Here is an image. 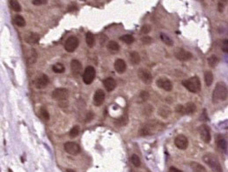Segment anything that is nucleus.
Here are the masks:
<instances>
[{"label": "nucleus", "mask_w": 228, "mask_h": 172, "mask_svg": "<svg viewBox=\"0 0 228 172\" xmlns=\"http://www.w3.org/2000/svg\"><path fill=\"white\" fill-rule=\"evenodd\" d=\"M228 97V87L224 82H218L212 93V102H224Z\"/></svg>", "instance_id": "obj_1"}, {"label": "nucleus", "mask_w": 228, "mask_h": 172, "mask_svg": "<svg viewBox=\"0 0 228 172\" xmlns=\"http://www.w3.org/2000/svg\"><path fill=\"white\" fill-rule=\"evenodd\" d=\"M203 161L210 167L213 172H223L222 167L220 165L218 158L212 154H206L203 156Z\"/></svg>", "instance_id": "obj_2"}, {"label": "nucleus", "mask_w": 228, "mask_h": 172, "mask_svg": "<svg viewBox=\"0 0 228 172\" xmlns=\"http://www.w3.org/2000/svg\"><path fill=\"white\" fill-rule=\"evenodd\" d=\"M183 85L186 89H188L191 93H198L201 90V82L197 76L183 80Z\"/></svg>", "instance_id": "obj_3"}, {"label": "nucleus", "mask_w": 228, "mask_h": 172, "mask_svg": "<svg viewBox=\"0 0 228 172\" xmlns=\"http://www.w3.org/2000/svg\"><path fill=\"white\" fill-rule=\"evenodd\" d=\"M161 124L158 123V122H153L145 125L143 128H141L140 130V134L142 136H147V135H151L152 133H154V131H158L159 129H162L160 127Z\"/></svg>", "instance_id": "obj_4"}, {"label": "nucleus", "mask_w": 228, "mask_h": 172, "mask_svg": "<svg viewBox=\"0 0 228 172\" xmlns=\"http://www.w3.org/2000/svg\"><path fill=\"white\" fill-rule=\"evenodd\" d=\"M69 96V92L68 89L60 87V88H57L52 92V98L57 102H64L67 100Z\"/></svg>", "instance_id": "obj_5"}, {"label": "nucleus", "mask_w": 228, "mask_h": 172, "mask_svg": "<svg viewBox=\"0 0 228 172\" xmlns=\"http://www.w3.org/2000/svg\"><path fill=\"white\" fill-rule=\"evenodd\" d=\"M78 44H79V41H78V39L77 38L76 36H70L65 42L64 49L67 52L72 53V52L75 51V49L77 48Z\"/></svg>", "instance_id": "obj_6"}, {"label": "nucleus", "mask_w": 228, "mask_h": 172, "mask_svg": "<svg viewBox=\"0 0 228 172\" xmlns=\"http://www.w3.org/2000/svg\"><path fill=\"white\" fill-rule=\"evenodd\" d=\"M174 57L180 61H188L192 58L193 55L189 51H188L184 49L178 48L174 51Z\"/></svg>", "instance_id": "obj_7"}, {"label": "nucleus", "mask_w": 228, "mask_h": 172, "mask_svg": "<svg viewBox=\"0 0 228 172\" xmlns=\"http://www.w3.org/2000/svg\"><path fill=\"white\" fill-rule=\"evenodd\" d=\"M95 69L92 66H87L83 73V81L86 85H90L95 78Z\"/></svg>", "instance_id": "obj_8"}, {"label": "nucleus", "mask_w": 228, "mask_h": 172, "mask_svg": "<svg viewBox=\"0 0 228 172\" xmlns=\"http://www.w3.org/2000/svg\"><path fill=\"white\" fill-rule=\"evenodd\" d=\"M199 133H200V137L203 141L205 143H210L212 137H211V130L208 125H205V124L200 125Z\"/></svg>", "instance_id": "obj_9"}, {"label": "nucleus", "mask_w": 228, "mask_h": 172, "mask_svg": "<svg viewBox=\"0 0 228 172\" xmlns=\"http://www.w3.org/2000/svg\"><path fill=\"white\" fill-rule=\"evenodd\" d=\"M137 75H138V78L140 79L145 84H151L152 81V76L151 74V73L145 69V68H140L137 72Z\"/></svg>", "instance_id": "obj_10"}, {"label": "nucleus", "mask_w": 228, "mask_h": 172, "mask_svg": "<svg viewBox=\"0 0 228 172\" xmlns=\"http://www.w3.org/2000/svg\"><path fill=\"white\" fill-rule=\"evenodd\" d=\"M63 147L66 153L72 156H77V154L80 153V147L75 142H66Z\"/></svg>", "instance_id": "obj_11"}, {"label": "nucleus", "mask_w": 228, "mask_h": 172, "mask_svg": "<svg viewBox=\"0 0 228 172\" xmlns=\"http://www.w3.org/2000/svg\"><path fill=\"white\" fill-rule=\"evenodd\" d=\"M156 84L159 88H161L165 91H167V92H169L173 89L172 82L167 78H159L156 81Z\"/></svg>", "instance_id": "obj_12"}, {"label": "nucleus", "mask_w": 228, "mask_h": 172, "mask_svg": "<svg viewBox=\"0 0 228 172\" xmlns=\"http://www.w3.org/2000/svg\"><path fill=\"white\" fill-rule=\"evenodd\" d=\"M174 145L181 150H185L188 146H189V141L188 138L186 136H184L183 134L178 135L175 139H174Z\"/></svg>", "instance_id": "obj_13"}, {"label": "nucleus", "mask_w": 228, "mask_h": 172, "mask_svg": "<svg viewBox=\"0 0 228 172\" xmlns=\"http://www.w3.org/2000/svg\"><path fill=\"white\" fill-rule=\"evenodd\" d=\"M105 100V93L103 92L102 89H98L95 91L94 95H93V103L95 106L99 107L102 105Z\"/></svg>", "instance_id": "obj_14"}, {"label": "nucleus", "mask_w": 228, "mask_h": 172, "mask_svg": "<svg viewBox=\"0 0 228 172\" xmlns=\"http://www.w3.org/2000/svg\"><path fill=\"white\" fill-rule=\"evenodd\" d=\"M71 70L74 76H79L82 73V64L77 59H73L71 62Z\"/></svg>", "instance_id": "obj_15"}, {"label": "nucleus", "mask_w": 228, "mask_h": 172, "mask_svg": "<svg viewBox=\"0 0 228 172\" xmlns=\"http://www.w3.org/2000/svg\"><path fill=\"white\" fill-rule=\"evenodd\" d=\"M48 77L45 74H42L41 76L37 77L34 80V86L36 88H44L48 84Z\"/></svg>", "instance_id": "obj_16"}, {"label": "nucleus", "mask_w": 228, "mask_h": 172, "mask_svg": "<svg viewBox=\"0 0 228 172\" xmlns=\"http://www.w3.org/2000/svg\"><path fill=\"white\" fill-rule=\"evenodd\" d=\"M103 84H104V87H105V88H106L107 92L113 91L116 87V81L113 78L105 79L104 81H103Z\"/></svg>", "instance_id": "obj_17"}, {"label": "nucleus", "mask_w": 228, "mask_h": 172, "mask_svg": "<svg viewBox=\"0 0 228 172\" xmlns=\"http://www.w3.org/2000/svg\"><path fill=\"white\" fill-rule=\"evenodd\" d=\"M217 145L218 147L223 151V152H227L228 148V143L227 140L222 136V135H218L217 138Z\"/></svg>", "instance_id": "obj_18"}, {"label": "nucleus", "mask_w": 228, "mask_h": 172, "mask_svg": "<svg viewBox=\"0 0 228 172\" xmlns=\"http://www.w3.org/2000/svg\"><path fill=\"white\" fill-rule=\"evenodd\" d=\"M115 69L118 73H123L126 70V63L123 59H116L115 62Z\"/></svg>", "instance_id": "obj_19"}, {"label": "nucleus", "mask_w": 228, "mask_h": 172, "mask_svg": "<svg viewBox=\"0 0 228 172\" xmlns=\"http://www.w3.org/2000/svg\"><path fill=\"white\" fill-rule=\"evenodd\" d=\"M37 58H38V55H37L36 50L34 49H30L29 52H28V58H27L28 64H34L37 61Z\"/></svg>", "instance_id": "obj_20"}, {"label": "nucleus", "mask_w": 228, "mask_h": 172, "mask_svg": "<svg viewBox=\"0 0 228 172\" xmlns=\"http://www.w3.org/2000/svg\"><path fill=\"white\" fill-rule=\"evenodd\" d=\"M40 40V35L35 33H31L26 37V42L28 44H34L37 43Z\"/></svg>", "instance_id": "obj_21"}, {"label": "nucleus", "mask_w": 228, "mask_h": 172, "mask_svg": "<svg viewBox=\"0 0 228 172\" xmlns=\"http://www.w3.org/2000/svg\"><path fill=\"white\" fill-rule=\"evenodd\" d=\"M197 110V107L195 105V103L193 102H188L187 104L184 105V114L186 115H190L193 114Z\"/></svg>", "instance_id": "obj_22"}, {"label": "nucleus", "mask_w": 228, "mask_h": 172, "mask_svg": "<svg viewBox=\"0 0 228 172\" xmlns=\"http://www.w3.org/2000/svg\"><path fill=\"white\" fill-rule=\"evenodd\" d=\"M190 167L194 172H206V169L202 164L196 162H192L190 163Z\"/></svg>", "instance_id": "obj_23"}, {"label": "nucleus", "mask_w": 228, "mask_h": 172, "mask_svg": "<svg viewBox=\"0 0 228 172\" xmlns=\"http://www.w3.org/2000/svg\"><path fill=\"white\" fill-rule=\"evenodd\" d=\"M130 63L134 65H137L140 63V56L137 51H132L130 55Z\"/></svg>", "instance_id": "obj_24"}, {"label": "nucleus", "mask_w": 228, "mask_h": 172, "mask_svg": "<svg viewBox=\"0 0 228 172\" xmlns=\"http://www.w3.org/2000/svg\"><path fill=\"white\" fill-rule=\"evenodd\" d=\"M171 114V110L167 106H162L159 109V115L163 117V118H167L169 117V115Z\"/></svg>", "instance_id": "obj_25"}, {"label": "nucleus", "mask_w": 228, "mask_h": 172, "mask_svg": "<svg viewBox=\"0 0 228 172\" xmlns=\"http://www.w3.org/2000/svg\"><path fill=\"white\" fill-rule=\"evenodd\" d=\"M204 82L207 87L212 86L213 82V74L211 71H207L204 73Z\"/></svg>", "instance_id": "obj_26"}, {"label": "nucleus", "mask_w": 228, "mask_h": 172, "mask_svg": "<svg viewBox=\"0 0 228 172\" xmlns=\"http://www.w3.org/2000/svg\"><path fill=\"white\" fill-rule=\"evenodd\" d=\"M13 22L19 28H23L26 26V20L21 15H16L13 19Z\"/></svg>", "instance_id": "obj_27"}, {"label": "nucleus", "mask_w": 228, "mask_h": 172, "mask_svg": "<svg viewBox=\"0 0 228 172\" xmlns=\"http://www.w3.org/2000/svg\"><path fill=\"white\" fill-rule=\"evenodd\" d=\"M160 39L162 40V42H163L165 44H167V46H173V45H174V41H173L167 34H164V33H161V34H160Z\"/></svg>", "instance_id": "obj_28"}, {"label": "nucleus", "mask_w": 228, "mask_h": 172, "mask_svg": "<svg viewBox=\"0 0 228 172\" xmlns=\"http://www.w3.org/2000/svg\"><path fill=\"white\" fill-rule=\"evenodd\" d=\"M52 70H53V72L56 73H64L65 68H64V66H63V64L57 63V64H55L52 66Z\"/></svg>", "instance_id": "obj_29"}, {"label": "nucleus", "mask_w": 228, "mask_h": 172, "mask_svg": "<svg viewBox=\"0 0 228 172\" xmlns=\"http://www.w3.org/2000/svg\"><path fill=\"white\" fill-rule=\"evenodd\" d=\"M86 43L87 45L90 48H92L94 44V42H95V37L94 35L92 34L91 32H88L86 34Z\"/></svg>", "instance_id": "obj_30"}, {"label": "nucleus", "mask_w": 228, "mask_h": 172, "mask_svg": "<svg viewBox=\"0 0 228 172\" xmlns=\"http://www.w3.org/2000/svg\"><path fill=\"white\" fill-rule=\"evenodd\" d=\"M120 40L127 44H131L134 42V37L131 34H124L120 37Z\"/></svg>", "instance_id": "obj_31"}, {"label": "nucleus", "mask_w": 228, "mask_h": 172, "mask_svg": "<svg viewBox=\"0 0 228 172\" xmlns=\"http://www.w3.org/2000/svg\"><path fill=\"white\" fill-rule=\"evenodd\" d=\"M10 5L12 9L14 12H20L21 11V5L18 2V0H10Z\"/></svg>", "instance_id": "obj_32"}, {"label": "nucleus", "mask_w": 228, "mask_h": 172, "mask_svg": "<svg viewBox=\"0 0 228 172\" xmlns=\"http://www.w3.org/2000/svg\"><path fill=\"white\" fill-rule=\"evenodd\" d=\"M119 44L115 41H110L107 43V49L111 51H118L119 50Z\"/></svg>", "instance_id": "obj_33"}, {"label": "nucleus", "mask_w": 228, "mask_h": 172, "mask_svg": "<svg viewBox=\"0 0 228 172\" xmlns=\"http://www.w3.org/2000/svg\"><path fill=\"white\" fill-rule=\"evenodd\" d=\"M218 63V58L215 55H212L209 58H208V64L211 67H215Z\"/></svg>", "instance_id": "obj_34"}, {"label": "nucleus", "mask_w": 228, "mask_h": 172, "mask_svg": "<svg viewBox=\"0 0 228 172\" xmlns=\"http://www.w3.org/2000/svg\"><path fill=\"white\" fill-rule=\"evenodd\" d=\"M130 160H131L132 164H133L135 167H139V166L141 165V160H140L139 156H137V155H132Z\"/></svg>", "instance_id": "obj_35"}, {"label": "nucleus", "mask_w": 228, "mask_h": 172, "mask_svg": "<svg viewBox=\"0 0 228 172\" xmlns=\"http://www.w3.org/2000/svg\"><path fill=\"white\" fill-rule=\"evenodd\" d=\"M78 133H79V126H74L72 130H71V132H70V137L71 138H75L77 137V135H78Z\"/></svg>", "instance_id": "obj_36"}, {"label": "nucleus", "mask_w": 228, "mask_h": 172, "mask_svg": "<svg viewBox=\"0 0 228 172\" xmlns=\"http://www.w3.org/2000/svg\"><path fill=\"white\" fill-rule=\"evenodd\" d=\"M152 30V27L150 26V25H148V24H146V25H144L142 28H141V33L142 34H149L150 32Z\"/></svg>", "instance_id": "obj_37"}, {"label": "nucleus", "mask_w": 228, "mask_h": 172, "mask_svg": "<svg viewBox=\"0 0 228 172\" xmlns=\"http://www.w3.org/2000/svg\"><path fill=\"white\" fill-rule=\"evenodd\" d=\"M139 97L140 99L143 101V102H145L149 99V93L146 92V91H142L140 94H139Z\"/></svg>", "instance_id": "obj_38"}, {"label": "nucleus", "mask_w": 228, "mask_h": 172, "mask_svg": "<svg viewBox=\"0 0 228 172\" xmlns=\"http://www.w3.org/2000/svg\"><path fill=\"white\" fill-rule=\"evenodd\" d=\"M41 116H42V118L45 119V120H48V119H49V114H48V112L47 110L44 109V108H42V109H41Z\"/></svg>", "instance_id": "obj_39"}, {"label": "nucleus", "mask_w": 228, "mask_h": 172, "mask_svg": "<svg viewBox=\"0 0 228 172\" xmlns=\"http://www.w3.org/2000/svg\"><path fill=\"white\" fill-rule=\"evenodd\" d=\"M48 3V0H33L32 1V4L34 5H43V4H46Z\"/></svg>", "instance_id": "obj_40"}, {"label": "nucleus", "mask_w": 228, "mask_h": 172, "mask_svg": "<svg viewBox=\"0 0 228 172\" xmlns=\"http://www.w3.org/2000/svg\"><path fill=\"white\" fill-rule=\"evenodd\" d=\"M221 49L224 52L228 53V40H224L221 45Z\"/></svg>", "instance_id": "obj_41"}, {"label": "nucleus", "mask_w": 228, "mask_h": 172, "mask_svg": "<svg viewBox=\"0 0 228 172\" xmlns=\"http://www.w3.org/2000/svg\"><path fill=\"white\" fill-rule=\"evenodd\" d=\"M152 42V40L150 36H145V37L142 38V43H143L144 44H150Z\"/></svg>", "instance_id": "obj_42"}, {"label": "nucleus", "mask_w": 228, "mask_h": 172, "mask_svg": "<svg viewBox=\"0 0 228 172\" xmlns=\"http://www.w3.org/2000/svg\"><path fill=\"white\" fill-rule=\"evenodd\" d=\"M175 111L179 114L184 115V105H177L175 108Z\"/></svg>", "instance_id": "obj_43"}, {"label": "nucleus", "mask_w": 228, "mask_h": 172, "mask_svg": "<svg viewBox=\"0 0 228 172\" xmlns=\"http://www.w3.org/2000/svg\"><path fill=\"white\" fill-rule=\"evenodd\" d=\"M93 117H94V115H93V113H92V112H89V113H87V115H86V122L91 121L92 119L93 118Z\"/></svg>", "instance_id": "obj_44"}, {"label": "nucleus", "mask_w": 228, "mask_h": 172, "mask_svg": "<svg viewBox=\"0 0 228 172\" xmlns=\"http://www.w3.org/2000/svg\"><path fill=\"white\" fill-rule=\"evenodd\" d=\"M224 4H223V3H221V2L218 3V11L221 12V13L224 11Z\"/></svg>", "instance_id": "obj_45"}, {"label": "nucleus", "mask_w": 228, "mask_h": 172, "mask_svg": "<svg viewBox=\"0 0 228 172\" xmlns=\"http://www.w3.org/2000/svg\"><path fill=\"white\" fill-rule=\"evenodd\" d=\"M169 172H183L181 170H178L177 168H174V167H171L169 169Z\"/></svg>", "instance_id": "obj_46"}, {"label": "nucleus", "mask_w": 228, "mask_h": 172, "mask_svg": "<svg viewBox=\"0 0 228 172\" xmlns=\"http://www.w3.org/2000/svg\"><path fill=\"white\" fill-rule=\"evenodd\" d=\"M74 9H76V6H72V7L69 6V7H68V11H69V12H71V11H72V10H74Z\"/></svg>", "instance_id": "obj_47"}, {"label": "nucleus", "mask_w": 228, "mask_h": 172, "mask_svg": "<svg viewBox=\"0 0 228 172\" xmlns=\"http://www.w3.org/2000/svg\"><path fill=\"white\" fill-rule=\"evenodd\" d=\"M66 172H76V171H74L73 170H71V169H67V170H66Z\"/></svg>", "instance_id": "obj_48"}, {"label": "nucleus", "mask_w": 228, "mask_h": 172, "mask_svg": "<svg viewBox=\"0 0 228 172\" xmlns=\"http://www.w3.org/2000/svg\"><path fill=\"white\" fill-rule=\"evenodd\" d=\"M221 1V3H223V4H227L228 2V0H220Z\"/></svg>", "instance_id": "obj_49"}, {"label": "nucleus", "mask_w": 228, "mask_h": 172, "mask_svg": "<svg viewBox=\"0 0 228 172\" xmlns=\"http://www.w3.org/2000/svg\"><path fill=\"white\" fill-rule=\"evenodd\" d=\"M95 1H98V0H95Z\"/></svg>", "instance_id": "obj_50"}]
</instances>
